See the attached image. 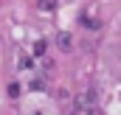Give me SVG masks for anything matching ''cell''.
Segmentation results:
<instances>
[{
	"mask_svg": "<svg viewBox=\"0 0 121 115\" xmlns=\"http://www.w3.org/2000/svg\"><path fill=\"white\" fill-rule=\"evenodd\" d=\"M96 101H99V93L96 90H85L73 98V110L76 112H96Z\"/></svg>",
	"mask_w": 121,
	"mask_h": 115,
	"instance_id": "obj_1",
	"label": "cell"
},
{
	"mask_svg": "<svg viewBox=\"0 0 121 115\" xmlns=\"http://www.w3.org/2000/svg\"><path fill=\"white\" fill-rule=\"evenodd\" d=\"M56 45H59V51L68 53V51L73 48V37H70L68 31H59V34H56Z\"/></svg>",
	"mask_w": 121,
	"mask_h": 115,
	"instance_id": "obj_2",
	"label": "cell"
},
{
	"mask_svg": "<svg viewBox=\"0 0 121 115\" xmlns=\"http://www.w3.org/2000/svg\"><path fill=\"white\" fill-rule=\"evenodd\" d=\"M59 6V0H37V8L39 11H54Z\"/></svg>",
	"mask_w": 121,
	"mask_h": 115,
	"instance_id": "obj_3",
	"label": "cell"
},
{
	"mask_svg": "<svg viewBox=\"0 0 121 115\" xmlns=\"http://www.w3.org/2000/svg\"><path fill=\"white\" fill-rule=\"evenodd\" d=\"M45 51H48V42H45V39H37V42H34V56H42Z\"/></svg>",
	"mask_w": 121,
	"mask_h": 115,
	"instance_id": "obj_4",
	"label": "cell"
},
{
	"mask_svg": "<svg viewBox=\"0 0 121 115\" xmlns=\"http://www.w3.org/2000/svg\"><path fill=\"white\" fill-rule=\"evenodd\" d=\"M20 93H23V87L17 84V82H11V84H9V98H20Z\"/></svg>",
	"mask_w": 121,
	"mask_h": 115,
	"instance_id": "obj_5",
	"label": "cell"
},
{
	"mask_svg": "<svg viewBox=\"0 0 121 115\" xmlns=\"http://www.w3.org/2000/svg\"><path fill=\"white\" fill-rule=\"evenodd\" d=\"M34 67H37V65H34L31 56H23V59H20V70H34Z\"/></svg>",
	"mask_w": 121,
	"mask_h": 115,
	"instance_id": "obj_6",
	"label": "cell"
},
{
	"mask_svg": "<svg viewBox=\"0 0 121 115\" xmlns=\"http://www.w3.org/2000/svg\"><path fill=\"white\" fill-rule=\"evenodd\" d=\"M82 25H85V28H99V23H96L93 17H82Z\"/></svg>",
	"mask_w": 121,
	"mask_h": 115,
	"instance_id": "obj_7",
	"label": "cell"
},
{
	"mask_svg": "<svg viewBox=\"0 0 121 115\" xmlns=\"http://www.w3.org/2000/svg\"><path fill=\"white\" fill-rule=\"evenodd\" d=\"M42 87H45L42 79H34V82H31V90H42Z\"/></svg>",
	"mask_w": 121,
	"mask_h": 115,
	"instance_id": "obj_8",
	"label": "cell"
}]
</instances>
